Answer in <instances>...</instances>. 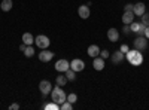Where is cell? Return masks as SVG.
<instances>
[{
	"mask_svg": "<svg viewBox=\"0 0 149 110\" xmlns=\"http://www.w3.org/2000/svg\"><path fill=\"white\" fill-rule=\"evenodd\" d=\"M122 33L128 36V34L131 33V30H130V26H127V24H124V27H122Z\"/></svg>",
	"mask_w": 149,
	"mask_h": 110,
	"instance_id": "27",
	"label": "cell"
},
{
	"mask_svg": "<svg viewBox=\"0 0 149 110\" xmlns=\"http://www.w3.org/2000/svg\"><path fill=\"white\" fill-rule=\"evenodd\" d=\"M133 12H134V15H136V17H142V15L145 14V12H146V6H145V3H142V2L134 3Z\"/></svg>",
	"mask_w": 149,
	"mask_h": 110,
	"instance_id": "14",
	"label": "cell"
},
{
	"mask_svg": "<svg viewBox=\"0 0 149 110\" xmlns=\"http://www.w3.org/2000/svg\"><path fill=\"white\" fill-rule=\"evenodd\" d=\"M134 45V49H137V51H146V48H148V39L145 37V36H137V37L134 39L133 42Z\"/></svg>",
	"mask_w": 149,
	"mask_h": 110,
	"instance_id": "4",
	"label": "cell"
},
{
	"mask_svg": "<svg viewBox=\"0 0 149 110\" xmlns=\"http://www.w3.org/2000/svg\"><path fill=\"white\" fill-rule=\"evenodd\" d=\"M67 101H70L72 104H74V103H76V101H78V95H76V94H74V92H72V94H69V95H67Z\"/></svg>",
	"mask_w": 149,
	"mask_h": 110,
	"instance_id": "25",
	"label": "cell"
},
{
	"mask_svg": "<svg viewBox=\"0 0 149 110\" xmlns=\"http://www.w3.org/2000/svg\"><path fill=\"white\" fill-rule=\"evenodd\" d=\"M145 27H146V26H143L142 22H136V21H133V22L130 24V30H131V33H136L137 36H143V33H145Z\"/></svg>",
	"mask_w": 149,
	"mask_h": 110,
	"instance_id": "6",
	"label": "cell"
},
{
	"mask_svg": "<svg viewBox=\"0 0 149 110\" xmlns=\"http://www.w3.org/2000/svg\"><path fill=\"white\" fill-rule=\"evenodd\" d=\"M67 82H69V80H67V77H66V76H63V75L55 77V83L58 85V86H64V85H66Z\"/></svg>",
	"mask_w": 149,
	"mask_h": 110,
	"instance_id": "22",
	"label": "cell"
},
{
	"mask_svg": "<svg viewBox=\"0 0 149 110\" xmlns=\"http://www.w3.org/2000/svg\"><path fill=\"white\" fill-rule=\"evenodd\" d=\"M143 36H145L146 39H149V26H148V27H145V33H143Z\"/></svg>",
	"mask_w": 149,
	"mask_h": 110,
	"instance_id": "31",
	"label": "cell"
},
{
	"mask_svg": "<svg viewBox=\"0 0 149 110\" xmlns=\"http://www.w3.org/2000/svg\"><path fill=\"white\" fill-rule=\"evenodd\" d=\"M78 14L82 19H88L90 15H91V10H90V6L88 5H81L78 8Z\"/></svg>",
	"mask_w": 149,
	"mask_h": 110,
	"instance_id": "10",
	"label": "cell"
},
{
	"mask_svg": "<svg viewBox=\"0 0 149 110\" xmlns=\"http://www.w3.org/2000/svg\"><path fill=\"white\" fill-rule=\"evenodd\" d=\"M104 66H106V63H104V58H102L100 55L93 58V67H94V70H97V71H102V70L104 68Z\"/></svg>",
	"mask_w": 149,
	"mask_h": 110,
	"instance_id": "9",
	"label": "cell"
},
{
	"mask_svg": "<svg viewBox=\"0 0 149 110\" xmlns=\"http://www.w3.org/2000/svg\"><path fill=\"white\" fill-rule=\"evenodd\" d=\"M133 8H134V3H127L124 6V10H133Z\"/></svg>",
	"mask_w": 149,
	"mask_h": 110,
	"instance_id": "29",
	"label": "cell"
},
{
	"mask_svg": "<svg viewBox=\"0 0 149 110\" xmlns=\"http://www.w3.org/2000/svg\"><path fill=\"white\" fill-rule=\"evenodd\" d=\"M34 43H36V46L39 48V49H48L49 45H51V40H49L48 36L39 34V36H36V37H34Z\"/></svg>",
	"mask_w": 149,
	"mask_h": 110,
	"instance_id": "3",
	"label": "cell"
},
{
	"mask_svg": "<svg viewBox=\"0 0 149 110\" xmlns=\"http://www.w3.org/2000/svg\"><path fill=\"white\" fill-rule=\"evenodd\" d=\"M107 39L112 42V43H115V42H118L119 40V31L116 30V28H109L107 30Z\"/></svg>",
	"mask_w": 149,
	"mask_h": 110,
	"instance_id": "15",
	"label": "cell"
},
{
	"mask_svg": "<svg viewBox=\"0 0 149 110\" xmlns=\"http://www.w3.org/2000/svg\"><path fill=\"white\" fill-rule=\"evenodd\" d=\"M125 58H127L128 63H130L131 66H134V67H139V66H142V63H143V55H142V52L137 51V49H130V51L125 54Z\"/></svg>",
	"mask_w": 149,
	"mask_h": 110,
	"instance_id": "1",
	"label": "cell"
},
{
	"mask_svg": "<svg viewBox=\"0 0 149 110\" xmlns=\"http://www.w3.org/2000/svg\"><path fill=\"white\" fill-rule=\"evenodd\" d=\"M12 6H14V2H12V0H2V3H0V9H2L3 12H9L12 9Z\"/></svg>",
	"mask_w": 149,
	"mask_h": 110,
	"instance_id": "17",
	"label": "cell"
},
{
	"mask_svg": "<svg viewBox=\"0 0 149 110\" xmlns=\"http://www.w3.org/2000/svg\"><path fill=\"white\" fill-rule=\"evenodd\" d=\"M140 22L143 24V26H149V12H145V14L140 17Z\"/></svg>",
	"mask_w": 149,
	"mask_h": 110,
	"instance_id": "23",
	"label": "cell"
},
{
	"mask_svg": "<svg viewBox=\"0 0 149 110\" xmlns=\"http://www.w3.org/2000/svg\"><path fill=\"white\" fill-rule=\"evenodd\" d=\"M9 109H10V110H18V109H19V104L14 103V104H10V106H9Z\"/></svg>",
	"mask_w": 149,
	"mask_h": 110,
	"instance_id": "30",
	"label": "cell"
},
{
	"mask_svg": "<svg viewBox=\"0 0 149 110\" xmlns=\"http://www.w3.org/2000/svg\"><path fill=\"white\" fill-rule=\"evenodd\" d=\"M26 46H27V45H24V43H22V45H19V51H22V52H24V49H26Z\"/></svg>",
	"mask_w": 149,
	"mask_h": 110,
	"instance_id": "32",
	"label": "cell"
},
{
	"mask_svg": "<svg viewBox=\"0 0 149 110\" xmlns=\"http://www.w3.org/2000/svg\"><path fill=\"white\" fill-rule=\"evenodd\" d=\"M22 43L24 45H33L34 43V37H33V34L31 33H24L22 34Z\"/></svg>",
	"mask_w": 149,
	"mask_h": 110,
	"instance_id": "18",
	"label": "cell"
},
{
	"mask_svg": "<svg viewBox=\"0 0 149 110\" xmlns=\"http://www.w3.org/2000/svg\"><path fill=\"white\" fill-rule=\"evenodd\" d=\"M42 107H43L45 110H60V104H57V103H54V101L48 103V104H43Z\"/></svg>",
	"mask_w": 149,
	"mask_h": 110,
	"instance_id": "21",
	"label": "cell"
},
{
	"mask_svg": "<svg viewBox=\"0 0 149 110\" xmlns=\"http://www.w3.org/2000/svg\"><path fill=\"white\" fill-rule=\"evenodd\" d=\"M70 68L72 70H74V71H82L84 68H85V63L81 59V58H74L73 61H70Z\"/></svg>",
	"mask_w": 149,
	"mask_h": 110,
	"instance_id": "8",
	"label": "cell"
},
{
	"mask_svg": "<svg viewBox=\"0 0 149 110\" xmlns=\"http://www.w3.org/2000/svg\"><path fill=\"white\" fill-rule=\"evenodd\" d=\"M86 54H88L91 58L98 57V55H100V48H98V45H90L88 49H86Z\"/></svg>",
	"mask_w": 149,
	"mask_h": 110,
	"instance_id": "16",
	"label": "cell"
},
{
	"mask_svg": "<svg viewBox=\"0 0 149 110\" xmlns=\"http://www.w3.org/2000/svg\"><path fill=\"white\" fill-rule=\"evenodd\" d=\"M64 76L67 77L69 82H74V79H76V71L72 70V68H69L67 71H64Z\"/></svg>",
	"mask_w": 149,
	"mask_h": 110,
	"instance_id": "19",
	"label": "cell"
},
{
	"mask_svg": "<svg viewBox=\"0 0 149 110\" xmlns=\"http://www.w3.org/2000/svg\"><path fill=\"white\" fill-rule=\"evenodd\" d=\"M133 21H134V12L133 10H124V14H122V24L130 26Z\"/></svg>",
	"mask_w": 149,
	"mask_h": 110,
	"instance_id": "13",
	"label": "cell"
},
{
	"mask_svg": "<svg viewBox=\"0 0 149 110\" xmlns=\"http://www.w3.org/2000/svg\"><path fill=\"white\" fill-rule=\"evenodd\" d=\"M34 54H36V51H34V48H33L31 45L26 46V49H24V55H26L27 58H31V57H34Z\"/></svg>",
	"mask_w": 149,
	"mask_h": 110,
	"instance_id": "20",
	"label": "cell"
},
{
	"mask_svg": "<svg viewBox=\"0 0 149 110\" xmlns=\"http://www.w3.org/2000/svg\"><path fill=\"white\" fill-rule=\"evenodd\" d=\"M110 59H112V64H121L124 59H125V54H122L121 51H115L113 54L110 55Z\"/></svg>",
	"mask_w": 149,
	"mask_h": 110,
	"instance_id": "11",
	"label": "cell"
},
{
	"mask_svg": "<svg viewBox=\"0 0 149 110\" xmlns=\"http://www.w3.org/2000/svg\"><path fill=\"white\" fill-rule=\"evenodd\" d=\"M60 109H61V110H72V109H73V104H72L70 101H67V100H66L63 104L60 106Z\"/></svg>",
	"mask_w": 149,
	"mask_h": 110,
	"instance_id": "24",
	"label": "cell"
},
{
	"mask_svg": "<svg viewBox=\"0 0 149 110\" xmlns=\"http://www.w3.org/2000/svg\"><path fill=\"white\" fill-rule=\"evenodd\" d=\"M54 58V52L48 51V49H42V52H39V59L42 63H49Z\"/></svg>",
	"mask_w": 149,
	"mask_h": 110,
	"instance_id": "12",
	"label": "cell"
},
{
	"mask_svg": "<svg viewBox=\"0 0 149 110\" xmlns=\"http://www.w3.org/2000/svg\"><path fill=\"white\" fill-rule=\"evenodd\" d=\"M51 98H52L54 103H57V104L61 106V104H63V103L67 100V94L63 91V88L57 85V86H54L52 91H51Z\"/></svg>",
	"mask_w": 149,
	"mask_h": 110,
	"instance_id": "2",
	"label": "cell"
},
{
	"mask_svg": "<svg viewBox=\"0 0 149 110\" xmlns=\"http://www.w3.org/2000/svg\"><path fill=\"white\" fill-rule=\"evenodd\" d=\"M100 57L106 59V58H109V57H110V54H109V51H106V49H103V51H100Z\"/></svg>",
	"mask_w": 149,
	"mask_h": 110,
	"instance_id": "28",
	"label": "cell"
},
{
	"mask_svg": "<svg viewBox=\"0 0 149 110\" xmlns=\"http://www.w3.org/2000/svg\"><path fill=\"white\" fill-rule=\"evenodd\" d=\"M119 51H121L122 54H127V52L130 51V46H128V45H125V43H124V45H121V48H119Z\"/></svg>",
	"mask_w": 149,
	"mask_h": 110,
	"instance_id": "26",
	"label": "cell"
},
{
	"mask_svg": "<svg viewBox=\"0 0 149 110\" xmlns=\"http://www.w3.org/2000/svg\"><path fill=\"white\" fill-rule=\"evenodd\" d=\"M70 68V61H67V59H58L57 63H55V70L57 71H60V73H64V71H67Z\"/></svg>",
	"mask_w": 149,
	"mask_h": 110,
	"instance_id": "7",
	"label": "cell"
},
{
	"mask_svg": "<svg viewBox=\"0 0 149 110\" xmlns=\"http://www.w3.org/2000/svg\"><path fill=\"white\" fill-rule=\"evenodd\" d=\"M52 88H54V86H52V83L49 82V80H46V79H43V80L39 82V91L42 92V97H43V98H45L48 94H51Z\"/></svg>",
	"mask_w": 149,
	"mask_h": 110,
	"instance_id": "5",
	"label": "cell"
}]
</instances>
